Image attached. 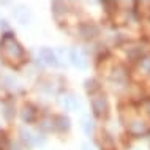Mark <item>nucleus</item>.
<instances>
[{
  "mask_svg": "<svg viewBox=\"0 0 150 150\" xmlns=\"http://www.w3.org/2000/svg\"><path fill=\"white\" fill-rule=\"evenodd\" d=\"M3 43H5V46H6L5 51L10 52L13 59H24V49H22V46H21L18 41H16V40H14L10 33L5 36Z\"/></svg>",
  "mask_w": 150,
  "mask_h": 150,
  "instance_id": "nucleus-1",
  "label": "nucleus"
},
{
  "mask_svg": "<svg viewBox=\"0 0 150 150\" xmlns=\"http://www.w3.org/2000/svg\"><path fill=\"white\" fill-rule=\"evenodd\" d=\"M92 108H93V112H95L96 117H104L108 114V101L104 96H98V98H93L92 100Z\"/></svg>",
  "mask_w": 150,
  "mask_h": 150,
  "instance_id": "nucleus-2",
  "label": "nucleus"
},
{
  "mask_svg": "<svg viewBox=\"0 0 150 150\" xmlns=\"http://www.w3.org/2000/svg\"><path fill=\"white\" fill-rule=\"evenodd\" d=\"M70 59H71V62L73 65H76L78 68H87V57L84 55V52L78 49V47H74L71 52H70Z\"/></svg>",
  "mask_w": 150,
  "mask_h": 150,
  "instance_id": "nucleus-3",
  "label": "nucleus"
},
{
  "mask_svg": "<svg viewBox=\"0 0 150 150\" xmlns=\"http://www.w3.org/2000/svg\"><path fill=\"white\" fill-rule=\"evenodd\" d=\"M40 57H41V60L46 65H52V67L59 65L57 57H55V54L52 52V49H49V47H43V49H40Z\"/></svg>",
  "mask_w": 150,
  "mask_h": 150,
  "instance_id": "nucleus-4",
  "label": "nucleus"
},
{
  "mask_svg": "<svg viewBox=\"0 0 150 150\" xmlns=\"http://www.w3.org/2000/svg\"><path fill=\"white\" fill-rule=\"evenodd\" d=\"M62 104L68 109V111H73V109L79 108V101H78V98H74L73 95L63 96V98H62Z\"/></svg>",
  "mask_w": 150,
  "mask_h": 150,
  "instance_id": "nucleus-5",
  "label": "nucleus"
},
{
  "mask_svg": "<svg viewBox=\"0 0 150 150\" xmlns=\"http://www.w3.org/2000/svg\"><path fill=\"white\" fill-rule=\"evenodd\" d=\"M55 127H57L60 131H65V129L70 128V119L65 115H59L55 117Z\"/></svg>",
  "mask_w": 150,
  "mask_h": 150,
  "instance_id": "nucleus-6",
  "label": "nucleus"
},
{
  "mask_svg": "<svg viewBox=\"0 0 150 150\" xmlns=\"http://www.w3.org/2000/svg\"><path fill=\"white\" fill-rule=\"evenodd\" d=\"M81 33L84 36H95L98 35V29L95 25H90V24H86V25L81 27Z\"/></svg>",
  "mask_w": 150,
  "mask_h": 150,
  "instance_id": "nucleus-7",
  "label": "nucleus"
},
{
  "mask_svg": "<svg viewBox=\"0 0 150 150\" xmlns=\"http://www.w3.org/2000/svg\"><path fill=\"white\" fill-rule=\"evenodd\" d=\"M86 90H87V93H95L96 90H100V86H98V82H96L95 79H88V81H86Z\"/></svg>",
  "mask_w": 150,
  "mask_h": 150,
  "instance_id": "nucleus-8",
  "label": "nucleus"
},
{
  "mask_svg": "<svg viewBox=\"0 0 150 150\" xmlns=\"http://www.w3.org/2000/svg\"><path fill=\"white\" fill-rule=\"evenodd\" d=\"M81 128L84 129V133L86 134H90V133L93 131V125H92V120L90 119H82V122H81Z\"/></svg>",
  "mask_w": 150,
  "mask_h": 150,
  "instance_id": "nucleus-9",
  "label": "nucleus"
},
{
  "mask_svg": "<svg viewBox=\"0 0 150 150\" xmlns=\"http://www.w3.org/2000/svg\"><path fill=\"white\" fill-rule=\"evenodd\" d=\"M35 114H36V112L32 108H25V109H24V120L32 122V120H33V117H35Z\"/></svg>",
  "mask_w": 150,
  "mask_h": 150,
  "instance_id": "nucleus-10",
  "label": "nucleus"
},
{
  "mask_svg": "<svg viewBox=\"0 0 150 150\" xmlns=\"http://www.w3.org/2000/svg\"><path fill=\"white\" fill-rule=\"evenodd\" d=\"M141 65H142V68L145 71H149L150 70V59H144L142 62H141Z\"/></svg>",
  "mask_w": 150,
  "mask_h": 150,
  "instance_id": "nucleus-11",
  "label": "nucleus"
},
{
  "mask_svg": "<svg viewBox=\"0 0 150 150\" xmlns=\"http://www.w3.org/2000/svg\"><path fill=\"white\" fill-rule=\"evenodd\" d=\"M81 150H93V147L90 144H82V149H81Z\"/></svg>",
  "mask_w": 150,
  "mask_h": 150,
  "instance_id": "nucleus-12",
  "label": "nucleus"
},
{
  "mask_svg": "<svg viewBox=\"0 0 150 150\" xmlns=\"http://www.w3.org/2000/svg\"><path fill=\"white\" fill-rule=\"evenodd\" d=\"M144 106H145V109H147L149 114H150V100H145V101H144Z\"/></svg>",
  "mask_w": 150,
  "mask_h": 150,
  "instance_id": "nucleus-13",
  "label": "nucleus"
}]
</instances>
